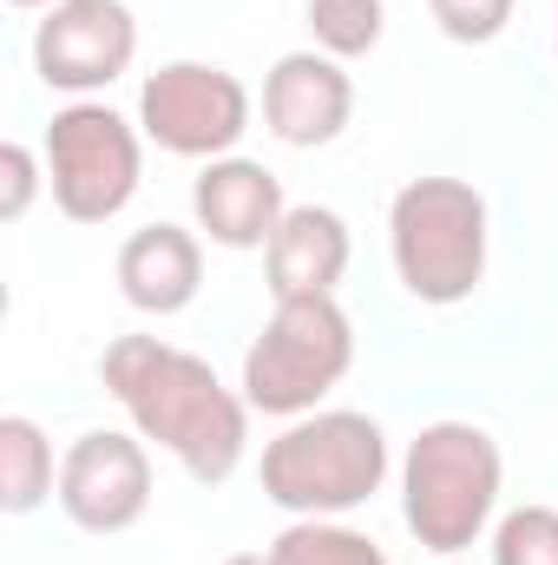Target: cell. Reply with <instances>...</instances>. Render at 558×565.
Wrapping results in <instances>:
<instances>
[{
  "label": "cell",
  "instance_id": "cell-1",
  "mask_svg": "<svg viewBox=\"0 0 558 565\" xmlns=\"http://www.w3.org/2000/svg\"><path fill=\"white\" fill-rule=\"evenodd\" d=\"M99 382L132 415V434L158 440L197 487H224L244 467L257 408L244 388H224L204 355L171 349L164 335H119L99 355Z\"/></svg>",
  "mask_w": 558,
  "mask_h": 565
},
{
  "label": "cell",
  "instance_id": "cell-2",
  "mask_svg": "<svg viewBox=\"0 0 558 565\" xmlns=\"http://www.w3.org/2000/svg\"><path fill=\"white\" fill-rule=\"evenodd\" d=\"M506 454L480 422H427L401 454V520L433 559H460L500 520Z\"/></svg>",
  "mask_w": 558,
  "mask_h": 565
},
{
  "label": "cell",
  "instance_id": "cell-3",
  "mask_svg": "<svg viewBox=\"0 0 558 565\" xmlns=\"http://www.w3.org/2000/svg\"><path fill=\"white\" fill-rule=\"evenodd\" d=\"M388 434L362 408H315L264 440V500L289 520H348L388 487Z\"/></svg>",
  "mask_w": 558,
  "mask_h": 565
},
{
  "label": "cell",
  "instance_id": "cell-4",
  "mask_svg": "<svg viewBox=\"0 0 558 565\" xmlns=\"http://www.w3.org/2000/svg\"><path fill=\"white\" fill-rule=\"evenodd\" d=\"M493 211L466 178H408L388 204V257L427 309H460L486 282Z\"/></svg>",
  "mask_w": 558,
  "mask_h": 565
},
{
  "label": "cell",
  "instance_id": "cell-5",
  "mask_svg": "<svg viewBox=\"0 0 558 565\" xmlns=\"http://www.w3.org/2000/svg\"><path fill=\"white\" fill-rule=\"evenodd\" d=\"M355 369V322L335 296H289L270 309L264 335L244 349V402L270 422L315 415L329 388Z\"/></svg>",
  "mask_w": 558,
  "mask_h": 565
},
{
  "label": "cell",
  "instance_id": "cell-6",
  "mask_svg": "<svg viewBox=\"0 0 558 565\" xmlns=\"http://www.w3.org/2000/svg\"><path fill=\"white\" fill-rule=\"evenodd\" d=\"M46 191L60 204V217L73 224H112L132 198H139L144 178V132L139 119L112 113L106 99H73L53 113L46 139Z\"/></svg>",
  "mask_w": 558,
  "mask_h": 565
},
{
  "label": "cell",
  "instance_id": "cell-7",
  "mask_svg": "<svg viewBox=\"0 0 558 565\" xmlns=\"http://www.w3.org/2000/svg\"><path fill=\"white\" fill-rule=\"evenodd\" d=\"M250 119H257L250 86L211 60H164L139 86V132L144 145L171 158H197V164L230 158L250 132Z\"/></svg>",
  "mask_w": 558,
  "mask_h": 565
},
{
  "label": "cell",
  "instance_id": "cell-8",
  "mask_svg": "<svg viewBox=\"0 0 558 565\" xmlns=\"http://www.w3.org/2000/svg\"><path fill=\"white\" fill-rule=\"evenodd\" d=\"M139 60V13L126 0H60L33 26V73L53 93L93 99Z\"/></svg>",
  "mask_w": 558,
  "mask_h": 565
},
{
  "label": "cell",
  "instance_id": "cell-9",
  "mask_svg": "<svg viewBox=\"0 0 558 565\" xmlns=\"http://www.w3.org/2000/svg\"><path fill=\"white\" fill-rule=\"evenodd\" d=\"M60 513L79 533H132L151 507V447L126 427H93L60 454Z\"/></svg>",
  "mask_w": 558,
  "mask_h": 565
},
{
  "label": "cell",
  "instance_id": "cell-10",
  "mask_svg": "<svg viewBox=\"0 0 558 565\" xmlns=\"http://www.w3.org/2000/svg\"><path fill=\"white\" fill-rule=\"evenodd\" d=\"M355 119V79L342 60H329L322 46L282 53L264 73V132L289 151H315L335 145Z\"/></svg>",
  "mask_w": 558,
  "mask_h": 565
},
{
  "label": "cell",
  "instance_id": "cell-11",
  "mask_svg": "<svg viewBox=\"0 0 558 565\" xmlns=\"http://www.w3.org/2000/svg\"><path fill=\"white\" fill-rule=\"evenodd\" d=\"M191 217L217 250H270L277 224L289 217V198H282V178L264 158L230 151L191 178Z\"/></svg>",
  "mask_w": 558,
  "mask_h": 565
},
{
  "label": "cell",
  "instance_id": "cell-12",
  "mask_svg": "<svg viewBox=\"0 0 558 565\" xmlns=\"http://www.w3.org/2000/svg\"><path fill=\"white\" fill-rule=\"evenodd\" d=\"M348 257H355V237H348V217L329 211V204H289V217L277 224L270 250H264V277L270 296H335L348 277Z\"/></svg>",
  "mask_w": 558,
  "mask_h": 565
},
{
  "label": "cell",
  "instance_id": "cell-13",
  "mask_svg": "<svg viewBox=\"0 0 558 565\" xmlns=\"http://www.w3.org/2000/svg\"><path fill=\"white\" fill-rule=\"evenodd\" d=\"M112 277L139 316H184L204 289V244L184 224H144L119 244Z\"/></svg>",
  "mask_w": 558,
  "mask_h": 565
},
{
  "label": "cell",
  "instance_id": "cell-14",
  "mask_svg": "<svg viewBox=\"0 0 558 565\" xmlns=\"http://www.w3.org/2000/svg\"><path fill=\"white\" fill-rule=\"evenodd\" d=\"M60 493L53 440L33 415H0V513H33Z\"/></svg>",
  "mask_w": 558,
  "mask_h": 565
},
{
  "label": "cell",
  "instance_id": "cell-15",
  "mask_svg": "<svg viewBox=\"0 0 558 565\" xmlns=\"http://www.w3.org/2000/svg\"><path fill=\"white\" fill-rule=\"evenodd\" d=\"M270 565H388V553L348 520H289L270 540Z\"/></svg>",
  "mask_w": 558,
  "mask_h": 565
},
{
  "label": "cell",
  "instance_id": "cell-16",
  "mask_svg": "<svg viewBox=\"0 0 558 565\" xmlns=\"http://www.w3.org/2000/svg\"><path fill=\"white\" fill-rule=\"evenodd\" d=\"M309 33H315V46L329 53V60H362V53H375L382 46V33H388V7L382 0H309Z\"/></svg>",
  "mask_w": 558,
  "mask_h": 565
},
{
  "label": "cell",
  "instance_id": "cell-17",
  "mask_svg": "<svg viewBox=\"0 0 558 565\" xmlns=\"http://www.w3.org/2000/svg\"><path fill=\"white\" fill-rule=\"evenodd\" d=\"M486 546H493V565H558V507L526 500V507L500 513Z\"/></svg>",
  "mask_w": 558,
  "mask_h": 565
},
{
  "label": "cell",
  "instance_id": "cell-18",
  "mask_svg": "<svg viewBox=\"0 0 558 565\" xmlns=\"http://www.w3.org/2000/svg\"><path fill=\"white\" fill-rule=\"evenodd\" d=\"M513 7L519 0H427L433 26L453 40V46H486L513 26Z\"/></svg>",
  "mask_w": 558,
  "mask_h": 565
},
{
  "label": "cell",
  "instance_id": "cell-19",
  "mask_svg": "<svg viewBox=\"0 0 558 565\" xmlns=\"http://www.w3.org/2000/svg\"><path fill=\"white\" fill-rule=\"evenodd\" d=\"M40 184H46V158L20 139L0 145V217H7V224H20V217L33 211Z\"/></svg>",
  "mask_w": 558,
  "mask_h": 565
},
{
  "label": "cell",
  "instance_id": "cell-20",
  "mask_svg": "<svg viewBox=\"0 0 558 565\" xmlns=\"http://www.w3.org/2000/svg\"><path fill=\"white\" fill-rule=\"evenodd\" d=\"M224 565H270V553H230Z\"/></svg>",
  "mask_w": 558,
  "mask_h": 565
},
{
  "label": "cell",
  "instance_id": "cell-21",
  "mask_svg": "<svg viewBox=\"0 0 558 565\" xmlns=\"http://www.w3.org/2000/svg\"><path fill=\"white\" fill-rule=\"evenodd\" d=\"M7 7H20V13H33V7H60V0H7Z\"/></svg>",
  "mask_w": 558,
  "mask_h": 565
},
{
  "label": "cell",
  "instance_id": "cell-22",
  "mask_svg": "<svg viewBox=\"0 0 558 565\" xmlns=\"http://www.w3.org/2000/svg\"><path fill=\"white\" fill-rule=\"evenodd\" d=\"M552 53H558V33H552Z\"/></svg>",
  "mask_w": 558,
  "mask_h": 565
},
{
  "label": "cell",
  "instance_id": "cell-23",
  "mask_svg": "<svg viewBox=\"0 0 558 565\" xmlns=\"http://www.w3.org/2000/svg\"><path fill=\"white\" fill-rule=\"evenodd\" d=\"M440 565H460V559H440Z\"/></svg>",
  "mask_w": 558,
  "mask_h": 565
}]
</instances>
